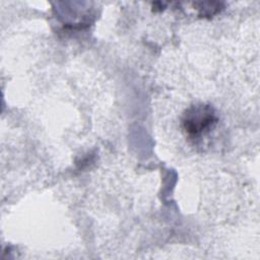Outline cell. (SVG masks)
<instances>
[{
	"label": "cell",
	"instance_id": "cell-1",
	"mask_svg": "<svg viewBox=\"0 0 260 260\" xmlns=\"http://www.w3.org/2000/svg\"><path fill=\"white\" fill-rule=\"evenodd\" d=\"M217 116L212 106L197 104L188 108L182 117V127L188 137L199 138L208 133L216 124Z\"/></svg>",
	"mask_w": 260,
	"mask_h": 260
},
{
	"label": "cell",
	"instance_id": "cell-2",
	"mask_svg": "<svg viewBox=\"0 0 260 260\" xmlns=\"http://www.w3.org/2000/svg\"><path fill=\"white\" fill-rule=\"evenodd\" d=\"M202 7L200 8L202 10L201 12V15L205 16V15H213L214 13L218 12L219 11V7L221 5V3H211V2H207V3H199Z\"/></svg>",
	"mask_w": 260,
	"mask_h": 260
}]
</instances>
